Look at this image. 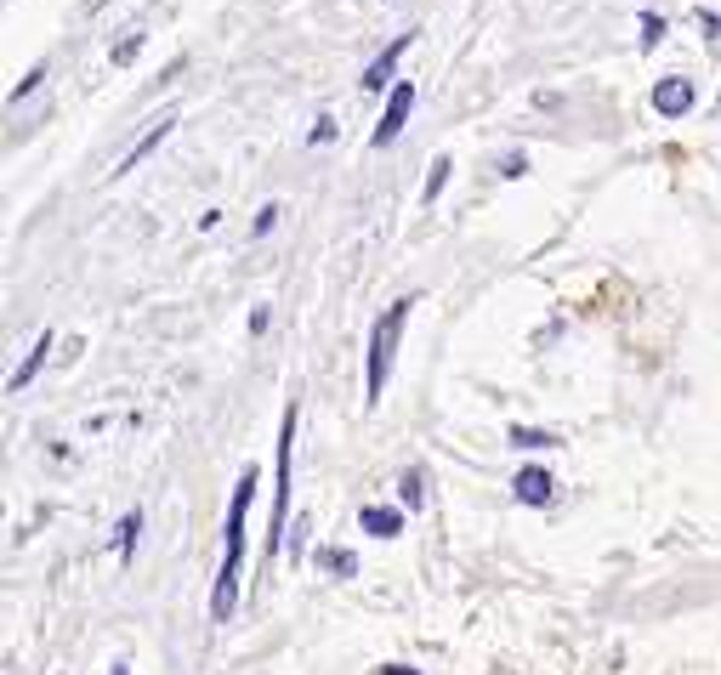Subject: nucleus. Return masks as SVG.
Here are the masks:
<instances>
[{
    "instance_id": "obj_1",
    "label": "nucleus",
    "mask_w": 721,
    "mask_h": 675,
    "mask_svg": "<svg viewBox=\"0 0 721 675\" xmlns=\"http://www.w3.org/2000/svg\"><path fill=\"white\" fill-rule=\"evenodd\" d=\"M250 488H256V471L239 477V488H233V500H228V522H222V573H216V590H211V619H233V602H239V562H245Z\"/></svg>"
},
{
    "instance_id": "obj_2",
    "label": "nucleus",
    "mask_w": 721,
    "mask_h": 675,
    "mask_svg": "<svg viewBox=\"0 0 721 675\" xmlns=\"http://www.w3.org/2000/svg\"><path fill=\"white\" fill-rule=\"evenodd\" d=\"M409 307L415 301H392L381 318H375V335H370V375H364V403H381V392H387V375H392V358H398V335H404V324H409Z\"/></svg>"
},
{
    "instance_id": "obj_3",
    "label": "nucleus",
    "mask_w": 721,
    "mask_h": 675,
    "mask_svg": "<svg viewBox=\"0 0 721 675\" xmlns=\"http://www.w3.org/2000/svg\"><path fill=\"white\" fill-rule=\"evenodd\" d=\"M290 449H296V403L284 409V432H279V483H273V528H267V551H284V528H290Z\"/></svg>"
},
{
    "instance_id": "obj_4",
    "label": "nucleus",
    "mask_w": 721,
    "mask_h": 675,
    "mask_svg": "<svg viewBox=\"0 0 721 675\" xmlns=\"http://www.w3.org/2000/svg\"><path fill=\"white\" fill-rule=\"evenodd\" d=\"M409 108H415V86H409V80H398V86H392V97H387V114H381V125L370 131V142H375V148H387V142H398V137H404Z\"/></svg>"
},
{
    "instance_id": "obj_5",
    "label": "nucleus",
    "mask_w": 721,
    "mask_h": 675,
    "mask_svg": "<svg viewBox=\"0 0 721 675\" xmlns=\"http://www.w3.org/2000/svg\"><path fill=\"white\" fill-rule=\"evenodd\" d=\"M693 103H699V91H693L687 74H665V80L653 86V108H659V120H682Z\"/></svg>"
},
{
    "instance_id": "obj_6",
    "label": "nucleus",
    "mask_w": 721,
    "mask_h": 675,
    "mask_svg": "<svg viewBox=\"0 0 721 675\" xmlns=\"http://www.w3.org/2000/svg\"><path fill=\"white\" fill-rule=\"evenodd\" d=\"M409 40H415V35H398V40L387 46V52L375 57V63H370V74H364V91H381V86H387V80H392V69H398V57L409 52ZM392 86H398V80H392Z\"/></svg>"
},
{
    "instance_id": "obj_7",
    "label": "nucleus",
    "mask_w": 721,
    "mask_h": 675,
    "mask_svg": "<svg viewBox=\"0 0 721 675\" xmlns=\"http://www.w3.org/2000/svg\"><path fill=\"white\" fill-rule=\"evenodd\" d=\"M358 522H364V534H375V539L404 534V511H387V505H364V511H358Z\"/></svg>"
},
{
    "instance_id": "obj_8",
    "label": "nucleus",
    "mask_w": 721,
    "mask_h": 675,
    "mask_svg": "<svg viewBox=\"0 0 721 675\" xmlns=\"http://www.w3.org/2000/svg\"><path fill=\"white\" fill-rule=\"evenodd\" d=\"M171 125H176V120H171V114H165V120H159V125H154V131H148V137H142V142H137V148H131V154H125V159H120V165H114V176H125V171H137L142 159H148V154H154V148H159V142L171 137Z\"/></svg>"
},
{
    "instance_id": "obj_9",
    "label": "nucleus",
    "mask_w": 721,
    "mask_h": 675,
    "mask_svg": "<svg viewBox=\"0 0 721 675\" xmlns=\"http://www.w3.org/2000/svg\"><path fill=\"white\" fill-rule=\"evenodd\" d=\"M517 500L546 505V500H551V471H540V466H523V471H517Z\"/></svg>"
},
{
    "instance_id": "obj_10",
    "label": "nucleus",
    "mask_w": 721,
    "mask_h": 675,
    "mask_svg": "<svg viewBox=\"0 0 721 675\" xmlns=\"http://www.w3.org/2000/svg\"><path fill=\"white\" fill-rule=\"evenodd\" d=\"M46 352H52V335H40V341H35V352L23 358V369L12 375V392H23V386L35 381V375H40V364H46Z\"/></svg>"
},
{
    "instance_id": "obj_11",
    "label": "nucleus",
    "mask_w": 721,
    "mask_h": 675,
    "mask_svg": "<svg viewBox=\"0 0 721 675\" xmlns=\"http://www.w3.org/2000/svg\"><path fill=\"white\" fill-rule=\"evenodd\" d=\"M511 443H517V449H551L557 437L540 432V426H517V432H511Z\"/></svg>"
},
{
    "instance_id": "obj_12",
    "label": "nucleus",
    "mask_w": 721,
    "mask_h": 675,
    "mask_svg": "<svg viewBox=\"0 0 721 675\" xmlns=\"http://www.w3.org/2000/svg\"><path fill=\"white\" fill-rule=\"evenodd\" d=\"M642 52H653V46H659V40H665V18H659V12H642Z\"/></svg>"
},
{
    "instance_id": "obj_13",
    "label": "nucleus",
    "mask_w": 721,
    "mask_h": 675,
    "mask_svg": "<svg viewBox=\"0 0 721 675\" xmlns=\"http://www.w3.org/2000/svg\"><path fill=\"white\" fill-rule=\"evenodd\" d=\"M318 568H330V573H341V579H347V573L358 568V556H352V551H318Z\"/></svg>"
},
{
    "instance_id": "obj_14",
    "label": "nucleus",
    "mask_w": 721,
    "mask_h": 675,
    "mask_svg": "<svg viewBox=\"0 0 721 675\" xmlns=\"http://www.w3.org/2000/svg\"><path fill=\"white\" fill-rule=\"evenodd\" d=\"M137 534H142V511H125V522H120V556L137 551Z\"/></svg>"
},
{
    "instance_id": "obj_15",
    "label": "nucleus",
    "mask_w": 721,
    "mask_h": 675,
    "mask_svg": "<svg viewBox=\"0 0 721 675\" xmlns=\"http://www.w3.org/2000/svg\"><path fill=\"white\" fill-rule=\"evenodd\" d=\"M443 182H449V159H432V176H426V205H438Z\"/></svg>"
},
{
    "instance_id": "obj_16",
    "label": "nucleus",
    "mask_w": 721,
    "mask_h": 675,
    "mask_svg": "<svg viewBox=\"0 0 721 675\" xmlns=\"http://www.w3.org/2000/svg\"><path fill=\"white\" fill-rule=\"evenodd\" d=\"M137 52H142V29H137V35H125L120 46H114V63H120V69H125V63H131V57H137Z\"/></svg>"
},
{
    "instance_id": "obj_17",
    "label": "nucleus",
    "mask_w": 721,
    "mask_h": 675,
    "mask_svg": "<svg viewBox=\"0 0 721 675\" xmlns=\"http://www.w3.org/2000/svg\"><path fill=\"white\" fill-rule=\"evenodd\" d=\"M330 137H335V120H330V114H318V125L307 131V142H313V148H324Z\"/></svg>"
},
{
    "instance_id": "obj_18",
    "label": "nucleus",
    "mask_w": 721,
    "mask_h": 675,
    "mask_svg": "<svg viewBox=\"0 0 721 675\" xmlns=\"http://www.w3.org/2000/svg\"><path fill=\"white\" fill-rule=\"evenodd\" d=\"M40 80H46V69H35V74H29V80H23V86H18V91H12V108H18V103H23V97H29V91H40Z\"/></svg>"
},
{
    "instance_id": "obj_19",
    "label": "nucleus",
    "mask_w": 721,
    "mask_h": 675,
    "mask_svg": "<svg viewBox=\"0 0 721 675\" xmlns=\"http://www.w3.org/2000/svg\"><path fill=\"white\" fill-rule=\"evenodd\" d=\"M404 505H421V477H415V471L404 477Z\"/></svg>"
},
{
    "instance_id": "obj_20",
    "label": "nucleus",
    "mask_w": 721,
    "mask_h": 675,
    "mask_svg": "<svg viewBox=\"0 0 721 675\" xmlns=\"http://www.w3.org/2000/svg\"><path fill=\"white\" fill-rule=\"evenodd\" d=\"M523 165H528L523 154H506V159H500V176H523Z\"/></svg>"
},
{
    "instance_id": "obj_21",
    "label": "nucleus",
    "mask_w": 721,
    "mask_h": 675,
    "mask_svg": "<svg viewBox=\"0 0 721 675\" xmlns=\"http://www.w3.org/2000/svg\"><path fill=\"white\" fill-rule=\"evenodd\" d=\"M273 222H279V205H267L262 216H256V233H273Z\"/></svg>"
},
{
    "instance_id": "obj_22",
    "label": "nucleus",
    "mask_w": 721,
    "mask_h": 675,
    "mask_svg": "<svg viewBox=\"0 0 721 675\" xmlns=\"http://www.w3.org/2000/svg\"><path fill=\"white\" fill-rule=\"evenodd\" d=\"M699 23H704V35H710V40L721 35V12H699Z\"/></svg>"
},
{
    "instance_id": "obj_23",
    "label": "nucleus",
    "mask_w": 721,
    "mask_h": 675,
    "mask_svg": "<svg viewBox=\"0 0 721 675\" xmlns=\"http://www.w3.org/2000/svg\"><path fill=\"white\" fill-rule=\"evenodd\" d=\"M381 675H415V670H398V664H387V670H381Z\"/></svg>"
}]
</instances>
